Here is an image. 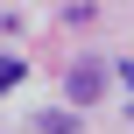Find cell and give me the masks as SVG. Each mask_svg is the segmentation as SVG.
Here are the masks:
<instances>
[{
	"instance_id": "6da1fadb",
	"label": "cell",
	"mask_w": 134,
	"mask_h": 134,
	"mask_svg": "<svg viewBox=\"0 0 134 134\" xmlns=\"http://www.w3.org/2000/svg\"><path fill=\"white\" fill-rule=\"evenodd\" d=\"M64 92H71V106H92V99L106 92V64H92V57H78V64L64 71Z\"/></svg>"
},
{
	"instance_id": "7a4b0ae2",
	"label": "cell",
	"mask_w": 134,
	"mask_h": 134,
	"mask_svg": "<svg viewBox=\"0 0 134 134\" xmlns=\"http://www.w3.org/2000/svg\"><path fill=\"white\" fill-rule=\"evenodd\" d=\"M35 127H42V134H78V120H71V113H42Z\"/></svg>"
},
{
	"instance_id": "3957f363",
	"label": "cell",
	"mask_w": 134,
	"mask_h": 134,
	"mask_svg": "<svg viewBox=\"0 0 134 134\" xmlns=\"http://www.w3.org/2000/svg\"><path fill=\"white\" fill-rule=\"evenodd\" d=\"M21 78H28V71H21V64H14V57H0V92H14V85H21Z\"/></svg>"
},
{
	"instance_id": "277c9868",
	"label": "cell",
	"mask_w": 134,
	"mask_h": 134,
	"mask_svg": "<svg viewBox=\"0 0 134 134\" xmlns=\"http://www.w3.org/2000/svg\"><path fill=\"white\" fill-rule=\"evenodd\" d=\"M120 78H127V85H134V64H127V71H120Z\"/></svg>"
}]
</instances>
